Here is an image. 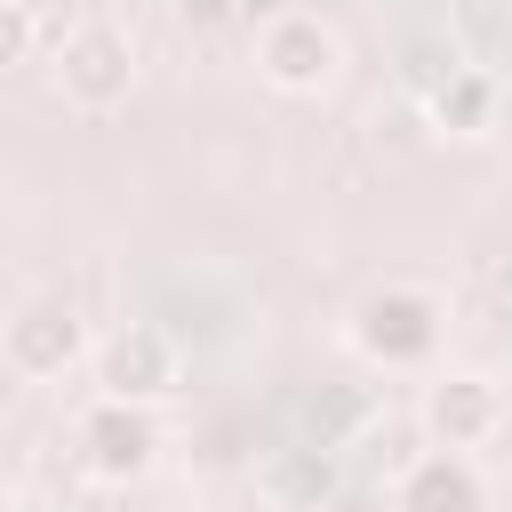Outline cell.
Listing matches in <instances>:
<instances>
[{"label":"cell","instance_id":"2","mask_svg":"<svg viewBox=\"0 0 512 512\" xmlns=\"http://www.w3.org/2000/svg\"><path fill=\"white\" fill-rule=\"evenodd\" d=\"M0 360H8V376H24V384L72 376V368L88 360V320H80V304L56 296V288L16 296L8 320H0Z\"/></svg>","mask_w":512,"mask_h":512},{"label":"cell","instance_id":"9","mask_svg":"<svg viewBox=\"0 0 512 512\" xmlns=\"http://www.w3.org/2000/svg\"><path fill=\"white\" fill-rule=\"evenodd\" d=\"M336 448L328 440H288V448H272L264 456V472H256V488L280 504V512H320L328 496H336Z\"/></svg>","mask_w":512,"mask_h":512},{"label":"cell","instance_id":"11","mask_svg":"<svg viewBox=\"0 0 512 512\" xmlns=\"http://www.w3.org/2000/svg\"><path fill=\"white\" fill-rule=\"evenodd\" d=\"M456 64H464V48H456V40H440V32H408V40H400V88H408L416 104H424Z\"/></svg>","mask_w":512,"mask_h":512},{"label":"cell","instance_id":"4","mask_svg":"<svg viewBox=\"0 0 512 512\" xmlns=\"http://www.w3.org/2000/svg\"><path fill=\"white\" fill-rule=\"evenodd\" d=\"M56 88H64V104H80V112L128 104V88H136V40H128L112 16H80V24L56 40Z\"/></svg>","mask_w":512,"mask_h":512},{"label":"cell","instance_id":"6","mask_svg":"<svg viewBox=\"0 0 512 512\" xmlns=\"http://www.w3.org/2000/svg\"><path fill=\"white\" fill-rule=\"evenodd\" d=\"M72 448H80V472L104 480V488H128L160 464V416L152 408H128V400H88L80 424H72Z\"/></svg>","mask_w":512,"mask_h":512},{"label":"cell","instance_id":"3","mask_svg":"<svg viewBox=\"0 0 512 512\" xmlns=\"http://www.w3.org/2000/svg\"><path fill=\"white\" fill-rule=\"evenodd\" d=\"M88 360H96V392L104 400H128V408H160L184 384V344L160 320H120Z\"/></svg>","mask_w":512,"mask_h":512},{"label":"cell","instance_id":"14","mask_svg":"<svg viewBox=\"0 0 512 512\" xmlns=\"http://www.w3.org/2000/svg\"><path fill=\"white\" fill-rule=\"evenodd\" d=\"M496 136L512 144V80H504V104H496Z\"/></svg>","mask_w":512,"mask_h":512},{"label":"cell","instance_id":"13","mask_svg":"<svg viewBox=\"0 0 512 512\" xmlns=\"http://www.w3.org/2000/svg\"><path fill=\"white\" fill-rule=\"evenodd\" d=\"M224 8H232V16H248V24H272V16H288L296 0H224Z\"/></svg>","mask_w":512,"mask_h":512},{"label":"cell","instance_id":"10","mask_svg":"<svg viewBox=\"0 0 512 512\" xmlns=\"http://www.w3.org/2000/svg\"><path fill=\"white\" fill-rule=\"evenodd\" d=\"M496 104H504V80H496L488 64H456V72L424 96V120H432L440 136L472 144V136H496Z\"/></svg>","mask_w":512,"mask_h":512},{"label":"cell","instance_id":"12","mask_svg":"<svg viewBox=\"0 0 512 512\" xmlns=\"http://www.w3.org/2000/svg\"><path fill=\"white\" fill-rule=\"evenodd\" d=\"M32 48H40V16L24 0H0V64H32Z\"/></svg>","mask_w":512,"mask_h":512},{"label":"cell","instance_id":"7","mask_svg":"<svg viewBox=\"0 0 512 512\" xmlns=\"http://www.w3.org/2000/svg\"><path fill=\"white\" fill-rule=\"evenodd\" d=\"M424 432H432V448H456V456H472V448H488L496 432H504V384L496 376H480V368H440L432 384H424Z\"/></svg>","mask_w":512,"mask_h":512},{"label":"cell","instance_id":"1","mask_svg":"<svg viewBox=\"0 0 512 512\" xmlns=\"http://www.w3.org/2000/svg\"><path fill=\"white\" fill-rule=\"evenodd\" d=\"M352 352L360 360H376V368H424L432 352H440V328H448V304H440V288H424V280H384V288H368L360 304H352Z\"/></svg>","mask_w":512,"mask_h":512},{"label":"cell","instance_id":"5","mask_svg":"<svg viewBox=\"0 0 512 512\" xmlns=\"http://www.w3.org/2000/svg\"><path fill=\"white\" fill-rule=\"evenodd\" d=\"M256 72L280 96H320L344 72V40H336V24L320 8H288V16L256 24Z\"/></svg>","mask_w":512,"mask_h":512},{"label":"cell","instance_id":"8","mask_svg":"<svg viewBox=\"0 0 512 512\" xmlns=\"http://www.w3.org/2000/svg\"><path fill=\"white\" fill-rule=\"evenodd\" d=\"M392 512H488V472L456 448H424L392 480Z\"/></svg>","mask_w":512,"mask_h":512}]
</instances>
